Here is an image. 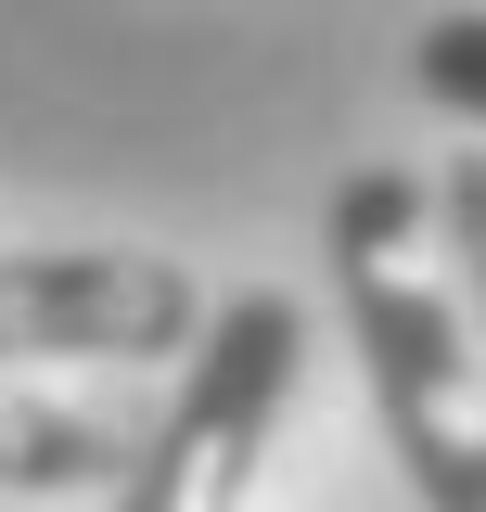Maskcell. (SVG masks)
Segmentation results:
<instances>
[{
	"mask_svg": "<svg viewBox=\"0 0 486 512\" xmlns=\"http://www.w3.org/2000/svg\"><path fill=\"white\" fill-rule=\"evenodd\" d=\"M295 359H307V308L295 295H218L205 333L180 359V397L154 410V436H128V474L103 487V512H231L256 487V448L295 397Z\"/></svg>",
	"mask_w": 486,
	"mask_h": 512,
	"instance_id": "obj_2",
	"label": "cell"
},
{
	"mask_svg": "<svg viewBox=\"0 0 486 512\" xmlns=\"http://www.w3.org/2000/svg\"><path fill=\"white\" fill-rule=\"evenodd\" d=\"M435 244H448V282H461V320H474V359H486V154H461L435 180Z\"/></svg>",
	"mask_w": 486,
	"mask_h": 512,
	"instance_id": "obj_5",
	"label": "cell"
},
{
	"mask_svg": "<svg viewBox=\"0 0 486 512\" xmlns=\"http://www.w3.org/2000/svg\"><path fill=\"white\" fill-rule=\"evenodd\" d=\"M205 282L141 244L0 256V359H192Z\"/></svg>",
	"mask_w": 486,
	"mask_h": 512,
	"instance_id": "obj_3",
	"label": "cell"
},
{
	"mask_svg": "<svg viewBox=\"0 0 486 512\" xmlns=\"http://www.w3.org/2000/svg\"><path fill=\"white\" fill-rule=\"evenodd\" d=\"M116 474H128V436H116V423L0 384V487H13V500H77V487H116Z\"/></svg>",
	"mask_w": 486,
	"mask_h": 512,
	"instance_id": "obj_4",
	"label": "cell"
},
{
	"mask_svg": "<svg viewBox=\"0 0 486 512\" xmlns=\"http://www.w3.org/2000/svg\"><path fill=\"white\" fill-rule=\"evenodd\" d=\"M410 77H423V103L486 128V13H435L423 39H410Z\"/></svg>",
	"mask_w": 486,
	"mask_h": 512,
	"instance_id": "obj_6",
	"label": "cell"
},
{
	"mask_svg": "<svg viewBox=\"0 0 486 512\" xmlns=\"http://www.w3.org/2000/svg\"><path fill=\"white\" fill-rule=\"evenodd\" d=\"M320 256L359 333L384 448L410 474V512H486V359L448 282V244H435V192L410 167H359L320 218Z\"/></svg>",
	"mask_w": 486,
	"mask_h": 512,
	"instance_id": "obj_1",
	"label": "cell"
}]
</instances>
